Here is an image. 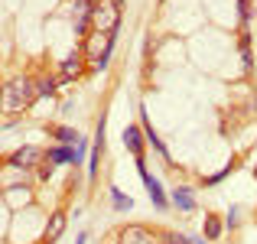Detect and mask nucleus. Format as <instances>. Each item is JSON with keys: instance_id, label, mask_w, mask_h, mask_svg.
<instances>
[{"instance_id": "24", "label": "nucleus", "mask_w": 257, "mask_h": 244, "mask_svg": "<svg viewBox=\"0 0 257 244\" xmlns=\"http://www.w3.org/2000/svg\"><path fill=\"white\" fill-rule=\"evenodd\" d=\"M160 241L163 244H192L186 234H179V231H160Z\"/></svg>"}, {"instance_id": "26", "label": "nucleus", "mask_w": 257, "mask_h": 244, "mask_svg": "<svg viewBox=\"0 0 257 244\" xmlns=\"http://www.w3.org/2000/svg\"><path fill=\"white\" fill-rule=\"evenodd\" d=\"M0 111H4V85H0Z\"/></svg>"}, {"instance_id": "6", "label": "nucleus", "mask_w": 257, "mask_h": 244, "mask_svg": "<svg viewBox=\"0 0 257 244\" xmlns=\"http://www.w3.org/2000/svg\"><path fill=\"white\" fill-rule=\"evenodd\" d=\"M120 144H124V150L134 157V163L147 160V134H144L140 124H127L124 131H120Z\"/></svg>"}, {"instance_id": "25", "label": "nucleus", "mask_w": 257, "mask_h": 244, "mask_svg": "<svg viewBox=\"0 0 257 244\" xmlns=\"http://www.w3.org/2000/svg\"><path fill=\"white\" fill-rule=\"evenodd\" d=\"M189 241H192V244H212V241H205V238H202V234H199V238H189Z\"/></svg>"}, {"instance_id": "3", "label": "nucleus", "mask_w": 257, "mask_h": 244, "mask_svg": "<svg viewBox=\"0 0 257 244\" xmlns=\"http://www.w3.org/2000/svg\"><path fill=\"white\" fill-rule=\"evenodd\" d=\"M120 7H124V0H101L98 4V10L91 13V30L94 33H117V26H120Z\"/></svg>"}, {"instance_id": "7", "label": "nucleus", "mask_w": 257, "mask_h": 244, "mask_svg": "<svg viewBox=\"0 0 257 244\" xmlns=\"http://www.w3.org/2000/svg\"><path fill=\"white\" fill-rule=\"evenodd\" d=\"M117 244H160V231H153L147 225H120Z\"/></svg>"}, {"instance_id": "4", "label": "nucleus", "mask_w": 257, "mask_h": 244, "mask_svg": "<svg viewBox=\"0 0 257 244\" xmlns=\"http://www.w3.org/2000/svg\"><path fill=\"white\" fill-rule=\"evenodd\" d=\"M137 173H140V179H144V186H147V195H150V202H153V208H157L160 215L163 212H170L173 208V202H170V195L163 192V182L157 179V176L147 169V160H137Z\"/></svg>"}, {"instance_id": "5", "label": "nucleus", "mask_w": 257, "mask_h": 244, "mask_svg": "<svg viewBox=\"0 0 257 244\" xmlns=\"http://www.w3.org/2000/svg\"><path fill=\"white\" fill-rule=\"evenodd\" d=\"M85 62H88V59H85V52L75 46V49H72L69 56H65L62 62H59V72H56L59 85H72V81H78V78H82L85 72H88V65H85Z\"/></svg>"}, {"instance_id": "23", "label": "nucleus", "mask_w": 257, "mask_h": 244, "mask_svg": "<svg viewBox=\"0 0 257 244\" xmlns=\"http://www.w3.org/2000/svg\"><path fill=\"white\" fill-rule=\"evenodd\" d=\"M238 225H241V208L231 205V208H228V215H225V228H228V231H234Z\"/></svg>"}, {"instance_id": "22", "label": "nucleus", "mask_w": 257, "mask_h": 244, "mask_svg": "<svg viewBox=\"0 0 257 244\" xmlns=\"http://www.w3.org/2000/svg\"><path fill=\"white\" fill-rule=\"evenodd\" d=\"M52 173H56V166H52L49 160H43V163L36 166V179H39V182H49V179H52Z\"/></svg>"}, {"instance_id": "12", "label": "nucleus", "mask_w": 257, "mask_h": 244, "mask_svg": "<svg viewBox=\"0 0 257 244\" xmlns=\"http://www.w3.org/2000/svg\"><path fill=\"white\" fill-rule=\"evenodd\" d=\"M46 134H49V140H56V144H62V147H75L78 140H82V134L69 124H46Z\"/></svg>"}, {"instance_id": "20", "label": "nucleus", "mask_w": 257, "mask_h": 244, "mask_svg": "<svg viewBox=\"0 0 257 244\" xmlns=\"http://www.w3.org/2000/svg\"><path fill=\"white\" fill-rule=\"evenodd\" d=\"M254 0H238V20H241V30H251L254 23Z\"/></svg>"}, {"instance_id": "18", "label": "nucleus", "mask_w": 257, "mask_h": 244, "mask_svg": "<svg viewBox=\"0 0 257 244\" xmlns=\"http://www.w3.org/2000/svg\"><path fill=\"white\" fill-rule=\"evenodd\" d=\"M234 163H238V160H228V163H225V166H221V169H218V173H212V176H205V179H202V186H205V189H212V186H218V182H225V179H228V176H231V173H234V169H238V166H234Z\"/></svg>"}, {"instance_id": "27", "label": "nucleus", "mask_w": 257, "mask_h": 244, "mask_svg": "<svg viewBox=\"0 0 257 244\" xmlns=\"http://www.w3.org/2000/svg\"><path fill=\"white\" fill-rule=\"evenodd\" d=\"M4 169H7V166H4V160H0V173H4Z\"/></svg>"}, {"instance_id": "14", "label": "nucleus", "mask_w": 257, "mask_h": 244, "mask_svg": "<svg viewBox=\"0 0 257 244\" xmlns=\"http://www.w3.org/2000/svg\"><path fill=\"white\" fill-rule=\"evenodd\" d=\"M202 238L212 241V244L225 238V221H221L215 212H205V221H202Z\"/></svg>"}, {"instance_id": "19", "label": "nucleus", "mask_w": 257, "mask_h": 244, "mask_svg": "<svg viewBox=\"0 0 257 244\" xmlns=\"http://www.w3.org/2000/svg\"><path fill=\"white\" fill-rule=\"evenodd\" d=\"M59 91V78L56 75H39L36 78V94L39 98H52Z\"/></svg>"}, {"instance_id": "2", "label": "nucleus", "mask_w": 257, "mask_h": 244, "mask_svg": "<svg viewBox=\"0 0 257 244\" xmlns=\"http://www.w3.org/2000/svg\"><path fill=\"white\" fill-rule=\"evenodd\" d=\"M46 160V150L43 147H33V144H23L17 150H10L4 157V166L13 169V173H36V166Z\"/></svg>"}, {"instance_id": "8", "label": "nucleus", "mask_w": 257, "mask_h": 244, "mask_svg": "<svg viewBox=\"0 0 257 244\" xmlns=\"http://www.w3.org/2000/svg\"><path fill=\"white\" fill-rule=\"evenodd\" d=\"M65 225H69V215H65V208H56V212H49V218L43 221L39 244H56V241L65 234Z\"/></svg>"}, {"instance_id": "9", "label": "nucleus", "mask_w": 257, "mask_h": 244, "mask_svg": "<svg viewBox=\"0 0 257 244\" xmlns=\"http://www.w3.org/2000/svg\"><path fill=\"white\" fill-rule=\"evenodd\" d=\"M140 127H144V134H147V147H150V150L157 153V157L163 160L166 166H173V157H170V150H166L163 137H160V134L153 131V124H150V114H147V107H140Z\"/></svg>"}, {"instance_id": "11", "label": "nucleus", "mask_w": 257, "mask_h": 244, "mask_svg": "<svg viewBox=\"0 0 257 244\" xmlns=\"http://www.w3.org/2000/svg\"><path fill=\"white\" fill-rule=\"evenodd\" d=\"M33 199H36V195H33V186H26V182H23V186H7V189H4V202L13 208V212H23V208H30Z\"/></svg>"}, {"instance_id": "28", "label": "nucleus", "mask_w": 257, "mask_h": 244, "mask_svg": "<svg viewBox=\"0 0 257 244\" xmlns=\"http://www.w3.org/2000/svg\"><path fill=\"white\" fill-rule=\"evenodd\" d=\"M254 179H257V166H254Z\"/></svg>"}, {"instance_id": "17", "label": "nucleus", "mask_w": 257, "mask_h": 244, "mask_svg": "<svg viewBox=\"0 0 257 244\" xmlns=\"http://www.w3.org/2000/svg\"><path fill=\"white\" fill-rule=\"evenodd\" d=\"M107 199H111V208H114V212H120V215H127L134 208V199L124 192V189H117V186L107 189Z\"/></svg>"}, {"instance_id": "10", "label": "nucleus", "mask_w": 257, "mask_h": 244, "mask_svg": "<svg viewBox=\"0 0 257 244\" xmlns=\"http://www.w3.org/2000/svg\"><path fill=\"white\" fill-rule=\"evenodd\" d=\"M170 202H173V208H179L182 215H195V212H199V199H195V189H192V186H186V182H176V186H173Z\"/></svg>"}, {"instance_id": "21", "label": "nucleus", "mask_w": 257, "mask_h": 244, "mask_svg": "<svg viewBox=\"0 0 257 244\" xmlns=\"http://www.w3.org/2000/svg\"><path fill=\"white\" fill-rule=\"evenodd\" d=\"M88 153H91V150H88V140L82 137V140H78V144H75V153H72V166H82Z\"/></svg>"}, {"instance_id": "1", "label": "nucleus", "mask_w": 257, "mask_h": 244, "mask_svg": "<svg viewBox=\"0 0 257 244\" xmlns=\"http://www.w3.org/2000/svg\"><path fill=\"white\" fill-rule=\"evenodd\" d=\"M36 98H39V94H36V78L26 75V72L13 75L4 85V111L7 114H23Z\"/></svg>"}, {"instance_id": "16", "label": "nucleus", "mask_w": 257, "mask_h": 244, "mask_svg": "<svg viewBox=\"0 0 257 244\" xmlns=\"http://www.w3.org/2000/svg\"><path fill=\"white\" fill-rule=\"evenodd\" d=\"M114 46H117V33H107V43H104V49H101V56L94 59L91 65H88V72H104L107 65H111V56H114Z\"/></svg>"}, {"instance_id": "15", "label": "nucleus", "mask_w": 257, "mask_h": 244, "mask_svg": "<svg viewBox=\"0 0 257 244\" xmlns=\"http://www.w3.org/2000/svg\"><path fill=\"white\" fill-rule=\"evenodd\" d=\"M72 153H75V147H62V144H52L46 147V160L52 163V166H72Z\"/></svg>"}, {"instance_id": "13", "label": "nucleus", "mask_w": 257, "mask_h": 244, "mask_svg": "<svg viewBox=\"0 0 257 244\" xmlns=\"http://www.w3.org/2000/svg\"><path fill=\"white\" fill-rule=\"evenodd\" d=\"M104 43H107V36H104V33H88V36L82 39V46H78V49H82L85 52V59H88V65H91L94 62V59H98L101 56V49H104Z\"/></svg>"}]
</instances>
